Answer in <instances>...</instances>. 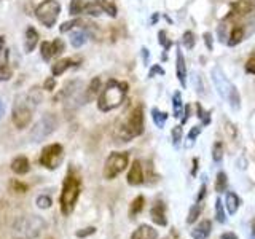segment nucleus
I'll list each match as a JSON object with an SVG mask.
<instances>
[{
	"label": "nucleus",
	"mask_w": 255,
	"mask_h": 239,
	"mask_svg": "<svg viewBox=\"0 0 255 239\" xmlns=\"http://www.w3.org/2000/svg\"><path fill=\"white\" fill-rule=\"evenodd\" d=\"M40 102H42V91H40L38 86L30 88L26 94L18 96L11 110L13 124L18 129H24V127L29 126V123L32 121V115H34Z\"/></svg>",
	"instance_id": "1"
},
{
	"label": "nucleus",
	"mask_w": 255,
	"mask_h": 239,
	"mask_svg": "<svg viewBox=\"0 0 255 239\" xmlns=\"http://www.w3.org/2000/svg\"><path fill=\"white\" fill-rule=\"evenodd\" d=\"M142 132H143V109L142 106H137L117 126L115 139H118V142H129L135 137H139Z\"/></svg>",
	"instance_id": "2"
},
{
	"label": "nucleus",
	"mask_w": 255,
	"mask_h": 239,
	"mask_svg": "<svg viewBox=\"0 0 255 239\" xmlns=\"http://www.w3.org/2000/svg\"><path fill=\"white\" fill-rule=\"evenodd\" d=\"M211 78H212L214 86H215V90H217L220 98L223 101H227L228 106L233 110H239V107H241V96H239V91L236 90V86L227 78L225 72H223L219 66H215L211 70Z\"/></svg>",
	"instance_id": "3"
},
{
	"label": "nucleus",
	"mask_w": 255,
	"mask_h": 239,
	"mask_svg": "<svg viewBox=\"0 0 255 239\" xmlns=\"http://www.w3.org/2000/svg\"><path fill=\"white\" fill-rule=\"evenodd\" d=\"M128 93V85L117 80H110L106 88L101 91L98 99V109L101 112H110L115 110L123 104Z\"/></svg>",
	"instance_id": "4"
},
{
	"label": "nucleus",
	"mask_w": 255,
	"mask_h": 239,
	"mask_svg": "<svg viewBox=\"0 0 255 239\" xmlns=\"http://www.w3.org/2000/svg\"><path fill=\"white\" fill-rule=\"evenodd\" d=\"M48 228V223L38 215H22L13 222V235L18 239H35Z\"/></svg>",
	"instance_id": "5"
},
{
	"label": "nucleus",
	"mask_w": 255,
	"mask_h": 239,
	"mask_svg": "<svg viewBox=\"0 0 255 239\" xmlns=\"http://www.w3.org/2000/svg\"><path fill=\"white\" fill-rule=\"evenodd\" d=\"M80 193H82V179H80L78 175H75L74 172L67 174L66 180L62 183V191L59 196L61 212L64 215H69L74 212Z\"/></svg>",
	"instance_id": "6"
},
{
	"label": "nucleus",
	"mask_w": 255,
	"mask_h": 239,
	"mask_svg": "<svg viewBox=\"0 0 255 239\" xmlns=\"http://www.w3.org/2000/svg\"><path fill=\"white\" fill-rule=\"evenodd\" d=\"M56 129H58V118H56L53 114H46L40 118L34 124V127L30 129L29 139H30V142L38 143V142L50 137Z\"/></svg>",
	"instance_id": "7"
},
{
	"label": "nucleus",
	"mask_w": 255,
	"mask_h": 239,
	"mask_svg": "<svg viewBox=\"0 0 255 239\" xmlns=\"http://www.w3.org/2000/svg\"><path fill=\"white\" fill-rule=\"evenodd\" d=\"M129 163V155L126 151H114L110 153L104 164V177L107 180H114L117 175L122 174Z\"/></svg>",
	"instance_id": "8"
},
{
	"label": "nucleus",
	"mask_w": 255,
	"mask_h": 239,
	"mask_svg": "<svg viewBox=\"0 0 255 239\" xmlns=\"http://www.w3.org/2000/svg\"><path fill=\"white\" fill-rule=\"evenodd\" d=\"M59 13H61V5L56 0H45V2H42L35 8L37 19L45 27H53L59 18Z\"/></svg>",
	"instance_id": "9"
},
{
	"label": "nucleus",
	"mask_w": 255,
	"mask_h": 239,
	"mask_svg": "<svg viewBox=\"0 0 255 239\" xmlns=\"http://www.w3.org/2000/svg\"><path fill=\"white\" fill-rule=\"evenodd\" d=\"M62 156H64V148L61 143H50V145H46L42 150L38 161L43 167H46V169L54 171L59 167V164L62 161Z\"/></svg>",
	"instance_id": "10"
},
{
	"label": "nucleus",
	"mask_w": 255,
	"mask_h": 239,
	"mask_svg": "<svg viewBox=\"0 0 255 239\" xmlns=\"http://www.w3.org/2000/svg\"><path fill=\"white\" fill-rule=\"evenodd\" d=\"M252 11H255V5L249 2V0H235V2L230 5L228 18H241V16L251 14Z\"/></svg>",
	"instance_id": "11"
},
{
	"label": "nucleus",
	"mask_w": 255,
	"mask_h": 239,
	"mask_svg": "<svg viewBox=\"0 0 255 239\" xmlns=\"http://www.w3.org/2000/svg\"><path fill=\"white\" fill-rule=\"evenodd\" d=\"M145 182V172H143V166L139 159H134L131 164V169L128 172V183L131 187H137L142 185Z\"/></svg>",
	"instance_id": "12"
},
{
	"label": "nucleus",
	"mask_w": 255,
	"mask_h": 239,
	"mask_svg": "<svg viewBox=\"0 0 255 239\" xmlns=\"http://www.w3.org/2000/svg\"><path fill=\"white\" fill-rule=\"evenodd\" d=\"M150 217L156 225L159 227H166L167 225V219H166V207L163 203H155V206L150 209Z\"/></svg>",
	"instance_id": "13"
},
{
	"label": "nucleus",
	"mask_w": 255,
	"mask_h": 239,
	"mask_svg": "<svg viewBox=\"0 0 255 239\" xmlns=\"http://www.w3.org/2000/svg\"><path fill=\"white\" fill-rule=\"evenodd\" d=\"M175 70H177V78L182 86H187V64H185V58H183L182 51L177 48V53H175Z\"/></svg>",
	"instance_id": "14"
},
{
	"label": "nucleus",
	"mask_w": 255,
	"mask_h": 239,
	"mask_svg": "<svg viewBox=\"0 0 255 239\" xmlns=\"http://www.w3.org/2000/svg\"><path fill=\"white\" fill-rule=\"evenodd\" d=\"M82 86V83L78 82V80H70V82H67L66 85L62 86V90L58 93V96H56V101H64V99H69L72 98L78 88Z\"/></svg>",
	"instance_id": "15"
},
{
	"label": "nucleus",
	"mask_w": 255,
	"mask_h": 239,
	"mask_svg": "<svg viewBox=\"0 0 255 239\" xmlns=\"http://www.w3.org/2000/svg\"><path fill=\"white\" fill-rule=\"evenodd\" d=\"M131 239H158V231L150 225H140L137 230H134Z\"/></svg>",
	"instance_id": "16"
},
{
	"label": "nucleus",
	"mask_w": 255,
	"mask_h": 239,
	"mask_svg": "<svg viewBox=\"0 0 255 239\" xmlns=\"http://www.w3.org/2000/svg\"><path fill=\"white\" fill-rule=\"evenodd\" d=\"M211 231H212L211 220H203L193 228V231H191V236H193V239H206V238H209Z\"/></svg>",
	"instance_id": "17"
},
{
	"label": "nucleus",
	"mask_w": 255,
	"mask_h": 239,
	"mask_svg": "<svg viewBox=\"0 0 255 239\" xmlns=\"http://www.w3.org/2000/svg\"><path fill=\"white\" fill-rule=\"evenodd\" d=\"M11 171L14 174H18V175H24V174H27L29 169H30V163H29V159L26 156H16L13 161H11Z\"/></svg>",
	"instance_id": "18"
},
{
	"label": "nucleus",
	"mask_w": 255,
	"mask_h": 239,
	"mask_svg": "<svg viewBox=\"0 0 255 239\" xmlns=\"http://www.w3.org/2000/svg\"><path fill=\"white\" fill-rule=\"evenodd\" d=\"M246 37V27L241 26V24H236V26L231 29V32L228 34V40H227V43L230 46H236L238 43H241L243 40Z\"/></svg>",
	"instance_id": "19"
},
{
	"label": "nucleus",
	"mask_w": 255,
	"mask_h": 239,
	"mask_svg": "<svg viewBox=\"0 0 255 239\" xmlns=\"http://www.w3.org/2000/svg\"><path fill=\"white\" fill-rule=\"evenodd\" d=\"M38 43V32L29 26L26 29V40H24V51L26 53H30V51H34V48L37 46Z\"/></svg>",
	"instance_id": "20"
},
{
	"label": "nucleus",
	"mask_w": 255,
	"mask_h": 239,
	"mask_svg": "<svg viewBox=\"0 0 255 239\" xmlns=\"http://www.w3.org/2000/svg\"><path fill=\"white\" fill-rule=\"evenodd\" d=\"M70 45L74 48H82L88 42V32L85 29H77L74 32H70Z\"/></svg>",
	"instance_id": "21"
},
{
	"label": "nucleus",
	"mask_w": 255,
	"mask_h": 239,
	"mask_svg": "<svg viewBox=\"0 0 255 239\" xmlns=\"http://www.w3.org/2000/svg\"><path fill=\"white\" fill-rule=\"evenodd\" d=\"M239 206H241V199H239V196L236 193H233V191H228L227 196H225V207L230 215H235L239 209Z\"/></svg>",
	"instance_id": "22"
},
{
	"label": "nucleus",
	"mask_w": 255,
	"mask_h": 239,
	"mask_svg": "<svg viewBox=\"0 0 255 239\" xmlns=\"http://www.w3.org/2000/svg\"><path fill=\"white\" fill-rule=\"evenodd\" d=\"M70 67H74V59H70V58L61 59V61H58V62H54V64H53L51 74H53L54 77H59V75H62L66 70H69Z\"/></svg>",
	"instance_id": "23"
},
{
	"label": "nucleus",
	"mask_w": 255,
	"mask_h": 239,
	"mask_svg": "<svg viewBox=\"0 0 255 239\" xmlns=\"http://www.w3.org/2000/svg\"><path fill=\"white\" fill-rule=\"evenodd\" d=\"M143 206H145V198H143L142 195L135 196L132 199V203L129 206V217L131 219H135V215H139L143 209Z\"/></svg>",
	"instance_id": "24"
},
{
	"label": "nucleus",
	"mask_w": 255,
	"mask_h": 239,
	"mask_svg": "<svg viewBox=\"0 0 255 239\" xmlns=\"http://www.w3.org/2000/svg\"><path fill=\"white\" fill-rule=\"evenodd\" d=\"M99 90H101V78L96 77V78L91 80L90 86H88L86 94H85V101H90L91 98H94V96L99 93Z\"/></svg>",
	"instance_id": "25"
},
{
	"label": "nucleus",
	"mask_w": 255,
	"mask_h": 239,
	"mask_svg": "<svg viewBox=\"0 0 255 239\" xmlns=\"http://www.w3.org/2000/svg\"><path fill=\"white\" fill-rule=\"evenodd\" d=\"M172 110H174V117L179 118L182 115V110H183V102H182V93L180 91H175L172 96Z\"/></svg>",
	"instance_id": "26"
},
{
	"label": "nucleus",
	"mask_w": 255,
	"mask_h": 239,
	"mask_svg": "<svg viewBox=\"0 0 255 239\" xmlns=\"http://www.w3.org/2000/svg\"><path fill=\"white\" fill-rule=\"evenodd\" d=\"M83 13L90 14V16H101L104 11H102L101 5L98 3V0H93V2L85 3V10H83Z\"/></svg>",
	"instance_id": "27"
},
{
	"label": "nucleus",
	"mask_w": 255,
	"mask_h": 239,
	"mask_svg": "<svg viewBox=\"0 0 255 239\" xmlns=\"http://www.w3.org/2000/svg\"><path fill=\"white\" fill-rule=\"evenodd\" d=\"M227 179H228L227 174L223 172V171H220L217 174V177H215V185H214V188H215V191H217V193H223V191H225L227 183H228Z\"/></svg>",
	"instance_id": "28"
},
{
	"label": "nucleus",
	"mask_w": 255,
	"mask_h": 239,
	"mask_svg": "<svg viewBox=\"0 0 255 239\" xmlns=\"http://www.w3.org/2000/svg\"><path fill=\"white\" fill-rule=\"evenodd\" d=\"M201 203H196L190 207V211H188V215H187V223L188 225H191V223H195L198 219H199V214H201Z\"/></svg>",
	"instance_id": "29"
},
{
	"label": "nucleus",
	"mask_w": 255,
	"mask_h": 239,
	"mask_svg": "<svg viewBox=\"0 0 255 239\" xmlns=\"http://www.w3.org/2000/svg\"><path fill=\"white\" fill-rule=\"evenodd\" d=\"M151 118H153V123L158 127H163L167 121V114L166 112H159L158 109H153L151 110Z\"/></svg>",
	"instance_id": "30"
},
{
	"label": "nucleus",
	"mask_w": 255,
	"mask_h": 239,
	"mask_svg": "<svg viewBox=\"0 0 255 239\" xmlns=\"http://www.w3.org/2000/svg\"><path fill=\"white\" fill-rule=\"evenodd\" d=\"M85 0H70V5H69V11L72 16H77L80 13H83L85 10Z\"/></svg>",
	"instance_id": "31"
},
{
	"label": "nucleus",
	"mask_w": 255,
	"mask_h": 239,
	"mask_svg": "<svg viewBox=\"0 0 255 239\" xmlns=\"http://www.w3.org/2000/svg\"><path fill=\"white\" fill-rule=\"evenodd\" d=\"M98 3L101 5L104 13H107L109 16H112V18H115L117 16V6L112 3L110 0H98Z\"/></svg>",
	"instance_id": "32"
},
{
	"label": "nucleus",
	"mask_w": 255,
	"mask_h": 239,
	"mask_svg": "<svg viewBox=\"0 0 255 239\" xmlns=\"http://www.w3.org/2000/svg\"><path fill=\"white\" fill-rule=\"evenodd\" d=\"M215 217L220 223H225L227 222V215H225V207H223V203L222 199L217 198L215 199Z\"/></svg>",
	"instance_id": "33"
},
{
	"label": "nucleus",
	"mask_w": 255,
	"mask_h": 239,
	"mask_svg": "<svg viewBox=\"0 0 255 239\" xmlns=\"http://www.w3.org/2000/svg\"><path fill=\"white\" fill-rule=\"evenodd\" d=\"M223 153H225V150H223V143L215 142L212 145V159L215 163H220L223 159Z\"/></svg>",
	"instance_id": "34"
},
{
	"label": "nucleus",
	"mask_w": 255,
	"mask_h": 239,
	"mask_svg": "<svg viewBox=\"0 0 255 239\" xmlns=\"http://www.w3.org/2000/svg\"><path fill=\"white\" fill-rule=\"evenodd\" d=\"M195 34L193 32H190V30H187L185 34L182 35V45L187 48V50H193V46H195Z\"/></svg>",
	"instance_id": "35"
},
{
	"label": "nucleus",
	"mask_w": 255,
	"mask_h": 239,
	"mask_svg": "<svg viewBox=\"0 0 255 239\" xmlns=\"http://www.w3.org/2000/svg\"><path fill=\"white\" fill-rule=\"evenodd\" d=\"M13 77V70L8 67L6 62H0V82H8Z\"/></svg>",
	"instance_id": "36"
},
{
	"label": "nucleus",
	"mask_w": 255,
	"mask_h": 239,
	"mask_svg": "<svg viewBox=\"0 0 255 239\" xmlns=\"http://www.w3.org/2000/svg\"><path fill=\"white\" fill-rule=\"evenodd\" d=\"M40 54L45 61H50L53 58V53H51V42H42L40 45Z\"/></svg>",
	"instance_id": "37"
},
{
	"label": "nucleus",
	"mask_w": 255,
	"mask_h": 239,
	"mask_svg": "<svg viewBox=\"0 0 255 239\" xmlns=\"http://www.w3.org/2000/svg\"><path fill=\"white\" fill-rule=\"evenodd\" d=\"M10 188H11V191H14V193H19V195L26 193V191H27L26 183H22L21 180H16V179H13L10 182Z\"/></svg>",
	"instance_id": "38"
},
{
	"label": "nucleus",
	"mask_w": 255,
	"mask_h": 239,
	"mask_svg": "<svg viewBox=\"0 0 255 239\" xmlns=\"http://www.w3.org/2000/svg\"><path fill=\"white\" fill-rule=\"evenodd\" d=\"M64 48H66V45H64V42L61 38H54V42H51V53H53V58L54 56H59Z\"/></svg>",
	"instance_id": "39"
},
{
	"label": "nucleus",
	"mask_w": 255,
	"mask_h": 239,
	"mask_svg": "<svg viewBox=\"0 0 255 239\" xmlns=\"http://www.w3.org/2000/svg\"><path fill=\"white\" fill-rule=\"evenodd\" d=\"M182 135H183V129H182V126H175L174 129H172V143H174V147L177 148L180 145V142H182Z\"/></svg>",
	"instance_id": "40"
},
{
	"label": "nucleus",
	"mask_w": 255,
	"mask_h": 239,
	"mask_svg": "<svg viewBox=\"0 0 255 239\" xmlns=\"http://www.w3.org/2000/svg\"><path fill=\"white\" fill-rule=\"evenodd\" d=\"M37 206L40 207V209H50L53 201H51V198L50 196H46V195H42V196H38L37 198Z\"/></svg>",
	"instance_id": "41"
},
{
	"label": "nucleus",
	"mask_w": 255,
	"mask_h": 239,
	"mask_svg": "<svg viewBox=\"0 0 255 239\" xmlns=\"http://www.w3.org/2000/svg\"><path fill=\"white\" fill-rule=\"evenodd\" d=\"M80 22H82L80 19H70V21H66V22H62V26L59 27V30L64 34V32H69V30L74 29L75 26H78Z\"/></svg>",
	"instance_id": "42"
},
{
	"label": "nucleus",
	"mask_w": 255,
	"mask_h": 239,
	"mask_svg": "<svg viewBox=\"0 0 255 239\" xmlns=\"http://www.w3.org/2000/svg\"><path fill=\"white\" fill-rule=\"evenodd\" d=\"M209 115H211L209 112H204L203 107L198 104V118L201 120L203 124H209V123H211V117H209Z\"/></svg>",
	"instance_id": "43"
},
{
	"label": "nucleus",
	"mask_w": 255,
	"mask_h": 239,
	"mask_svg": "<svg viewBox=\"0 0 255 239\" xmlns=\"http://www.w3.org/2000/svg\"><path fill=\"white\" fill-rule=\"evenodd\" d=\"M246 72H247V74L255 75V50L251 54V58L247 59V62H246Z\"/></svg>",
	"instance_id": "44"
},
{
	"label": "nucleus",
	"mask_w": 255,
	"mask_h": 239,
	"mask_svg": "<svg viewBox=\"0 0 255 239\" xmlns=\"http://www.w3.org/2000/svg\"><path fill=\"white\" fill-rule=\"evenodd\" d=\"M228 27H227V24H220L219 26V37H220V42L222 43H225L227 40H228Z\"/></svg>",
	"instance_id": "45"
},
{
	"label": "nucleus",
	"mask_w": 255,
	"mask_h": 239,
	"mask_svg": "<svg viewBox=\"0 0 255 239\" xmlns=\"http://www.w3.org/2000/svg\"><path fill=\"white\" fill-rule=\"evenodd\" d=\"M96 233V228L94 227H90V228H85V230H80L75 233L77 238H86V236H90V235H94Z\"/></svg>",
	"instance_id": "46"
},
{
	"label": "nucleus",
	"mask_w": 255,
	"mask_h": 239,
	"mask_svg": "<svg viewBox=\"0 0 255 239\" xmlns=\"http://www.w3.org/2000/svg\"><path fill=\"white\" fill-rule=\"evenodd\" d=\"M158 37H159V43H161V45L164 46V50H169V46L172 45V42H171V40H166V32L161 30V32L158 34Z\"/></svg>",
	"instance_id": "47"
},
{
	"label": "nucleus",
	"mask_w": 255,
	"mask_h": 239,
	"mask_svg": "<svg viewBox=\"0 0 255 239\" xmlns=\"http://www.w3.org/2000/svg\"><path fill=\"white\" fill-rule=\"evenodd\" d=\"M54 88H56V80H54V77L46 78V80H45V83H43V90H46V91H53Z\"/></svg>",
	"instance_id": "48"
},
{
	"label": "nucleus",
	"mask_w": 255,
	"mask_h": 239,
	"mask_svg": "<svg viewBox=\"0 0 255 239\" xmlns=\"http://www.w3.org/2000/svg\"><path fill=\"white\" fill-rule=\"evenodd\" d=\"M199 134H201V126H193V127H191V131L188 132V139L195 140Z\"/></svg>",
	"instance_id": "49"
},
{
	"label": "nucleus",
	"mask_w": 255,
	"mask_h": 239,
	"mask_svg": "<svg viewBox=\"0 0 255 239\" xmlns=\"http://www.w3.org/2000/svg\"><path fill=\"white\" fill-rule=\"evenodd\" d=\"M204 42H206V46H207V50H212V34H209V32H206L204 34Z\"/></svg>",
	"instance_id": "50"
},
{
	"label": "nucleus",
	"mask_w": 255,
	"mask_h": 239,
	"mask_svg": "<svg viewBox=\"0 0 255 239\" xmlns=\"http://www.w3.org/2000/svg\"><path fill=\"white\" fill-rule=\"evenodd\" d=\"M204 195H206V183H203L201 188H199V191H198L196 203H201V201H203V198H204Z\"/></svg>",
	"instance_id": "51"
},
{
	"label": "nucleus",
	"mask_w": 255,
	"mask_h": 239,
	"mask_svg": "<svg viewBox=\"0 0 255 239\" xmlns=\"http://www.w3.org/2000/svg\"><path fill=\"white\" fill-rule=\"evenodd\" d=\"M220 239H239V238H238V235L231 233V231H227V233H222Z\"/></svg>",
	"instance_id": "52"
},
{
	"label": "nucleus",
	"mask_w": 255,
	"mask_h": 239,
	"mask_svg": "<svg viewBox=\"0 0 255 239\" xmlns=\"http://www.w3.org/2000/svg\"><path fill=\"white\" fill-rule=\"evenodd\" d=\"M155 74H164V70L159 67V66H155V67H151V70H150V77H153Z\"/></svg>",
	"instance_id": "53"
},
{
	"label": "nucleus",
	"mask_w": 255,
	"mask_h": 239,
	"mask_svg": "<svg viewBox=\"0 0 255 239\" xmlns=\"http://www.w3.org/2000/svg\"><path fill=\"white\" fill-rule=\"evenodd\" d=\"M3 114H5V104H3L2 99H0V120H2Z\"/></svg>",
	"instance_id": "54"
},
{
	"label": "nucleus",
	"mask_w": 255,
	"mask_h": 239,
	"mask_svg": "<svg viewBox=\"0 0 255 239\" xmlns=\"http://www.w3.org/2000/svg\"><path fill=\"white\" fill-rule=\"evenodd\" d=\"M188 115H190V107L187 106V107H185V117L182 118V123H187V120H188Z\"/></svg>",
	"instance_id": "55"
},
{
	"label": "nucleus",
	"mask_w": 255,
	"mask_h": 239,
	"mask_svg": "<svg viewBox=\"0 0 255 239\" xmlns=\"http://www.w3.org/2000/svg\"><path fill=\"white\" fill-rule=\"evenodd\" d=\"M251 231H252L251 239H255V219H254V220H252V223H251Z\"/></svg>",
	"instance_id": "56"
},
{
	"label": "nucleus",
	"mask_w": 255,
	"mask_h": 239,
	"mask_svg": "<svg viewBox=\"0 0 255 239\" xmlns=\"http://www.w3.org/2000/svg\"><path fill=\"white\" fill-rule=\"evenodd\" d=\"M196 164H198V159L195 158V159H193V172H191V174H193V175L196 174Z\"/></svg>",
	"instance_id": "57"
},
{
	"label": "nucleus",
	"mask_w": 255,
	"mask_h": 239,
	"mask_svg": "<svg viewBox=\"0 0 255 239\" xmlns=\"http://www.w3.org/2000/svg\"><path fill=\"white\" fill-rule=\"evenodd\" d=\"M249 2H252V3H254V5H255V0H249Z\"/></svg>",
	"instance_id": "58"
},
{
	"label": "nucleus",
	"mask_w": 255,
	"mask_h": 239,
	"mask_svg": "<svg viewBox=\"0 0 255 239\" xmlns=\"http://www.w3.org/2000/svg\"><path fill=\"white\" fill-rule=\"evenodd\" d=\"M163 239H169V238H163Z\"/></svg>",
	"instance_id": "59"
}]
</instances>
